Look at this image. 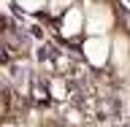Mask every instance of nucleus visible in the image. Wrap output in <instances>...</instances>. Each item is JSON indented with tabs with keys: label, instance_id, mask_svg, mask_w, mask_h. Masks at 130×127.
Masks as SVG:
<instances>
[{
	"label": "nucleus",
	"instance_id": "obj_4",
	"mask_svg": "<svg viewBox=\"0 0 130 127\" xmlns=\"http://www.w3.org/2000/svg\"><path fill=\"white\" fill-rule=\"evenodd\" d=\"M108 62H111L117 70L130 62V38L127 35H117V38L111 41V57H108Z\"/></svg>",
	"mask_w": 130,
	"mask_h": 127
},
{
	"label": "nucleus",
	"instance_id": "obj_1",
	"mask_svg": "<svg viewBox=\"0 0 130 127\" xmlns=\"http://www.w3.org/2000/svg\"><path fill=\"white\" fill-rule=\"evenodd\" d=\"M79 6L84 11V32L87 35H108V30L117 22L108 0H81Z\"/></svg>",
	"mask_w": 130,
	"mask_h": 127
},
{
	"label": "nucleus",
	"instance_id": "obj_5",
	"mask_svg": "<svg viewBox=\"0 0 130 127\" xmlns=\"http://www.w3.org/2000/svg\"><path fill=\"white\" fill-rule=\"evenodd\" d=\"M16 6L27 11V14H38V11H46V3L49 0H14Z\"/></svg>",
	"mask_w": 130,
	"mask_h": 127
},
{
	"label": "nucleus",
	"instance_id": "obj_2",
	"mask_svg": "<svg viewBox=\"0 0 130 127\" xmlns=\"http://www.w3.org/2000/svg\"><path fill=\"white\" fill-rule=\"evenodd\" d=\"M81 54H84L87 65H92L95 70H103L111 57V38L108 35H87V41L81 43Z\"/></svg>",
	"mask_w": 130,
	"mask_h": 127
},
{
	"label": "nucleus",
	"instance_id": "obj_3",
	"mask_svg": "<svg viewBox=\"0 0 130 127\" xmlns=\"http://www.w3.org/2000/svg\"><path fill=\"white\" fill-rule=\"evenodd\" d=\"M81 32H84V11L79 3H71L60 14V35L65 41H76Z\"/></svg>",
	"mask_w": 130,
	"mask_h": 127
},
{
	"label": "nucleus",
	"instance_id": "obj_6",
	"mask_svg": "<svg viewBox=\"0 0 130 127\" xmlns=\"http://www.w3.org/2000/svg\"><path fill=\"white\" fill-rule=\"evenodd\" d=\"M49 89H52V95H54V100H62V97H65V81H62V79H52Z\"/></svg>",
	"mask_w": 130,
	"mask_h": 127
},
{
	"label": "nucleus",
	"instance_id": "obj_7",
	"mask_svg": "<svg viewBox=\"0 0 130 127\" xmlns=\"http://www.w3.org/2000/svg\"><path fill=\"white\" fill-rule=\"evenodd\" d=\"M6 111H8V105H6V100L0 97V122H3V116H6Z\"/></svg>",
	"mask_w": 130,
	"mask_h": 127
}]
</instances>
